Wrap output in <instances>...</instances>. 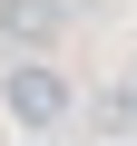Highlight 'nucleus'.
Returning a JSON list of instances; mask_svg holds the SVG:
<instances>
[{
    "instance_id": "3",
    "label": "nucleus",
    "mask_w": 137,
    "mask_h": 146,
    "mask_svg": "<svg viewBox=\"0 0 137 146\" xmlns=\"http://www.w3.org/2000/svg\"><path fill=\"white\" fill-rule=\"evenodd\" d=\"M98 127H108V136H137V88H108V98H98Z\"/></svg>"
},
{
    "instance_id": "1",
    "label": "nucleus",
    "mask_w": 137,
    "mask_h": 146,
    "mask_svg": "<svg viewBox=\"0 0 137 146\" xmlns=\"http://www.w3.org/2000/svg\"><path fill=\"white\" fill-rule=\"evenodd\" d=\"M0 107H10L30 136H49V127L79 117V88H68V68H59L49 49H10V68H0Z\"/></svg>"
},
{
    "instance_id": "2",
    "label": "nucleus",
    "mask_w": 137,
    "mask_h": 146,
    "mask_svg": "<svg viewBox=\"0 0 137 146\" xmlns=\"http://www.w3.org/2000/svg\"><path fill=\"white\" fill-rule=\"evenodd\" d=\"M68 29V0H0V39L10 49H49Z\"/></svg>"
}]
</instances>
